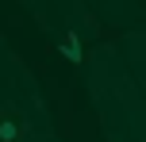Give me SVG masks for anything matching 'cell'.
<instances>
[{
	"instance_id": "cell-2",
	"label": "cell",
	"mask_w": 146,
	"mask_h": 142,
	"mask_svg": "<svg viewBox=\"0 0 146 142\" xmlns=\"http://www.w3.org/2000/svg\"><path fill=\"white\" fill-rule=\"evenodd\" d=\"M62 50H66V58L73 61V65H81V38L73 35V31L66 35V42H62Z\"/></svg>"
},
{
	"instance_id": "cell-1",
	"label": "cell",
	"mask_w": 146,
	"mask_h": 142,
	"mask_svg": "<svg viewBox=\"0 0 146 142\" xmlns=\"http://www.w3.org/2000/svg\"><path fill=\"white\" fill-rule=\"evenodd\" d=\"M23 119L15 112H0V142H23Z\"/></svg>"
}]
</instances>
